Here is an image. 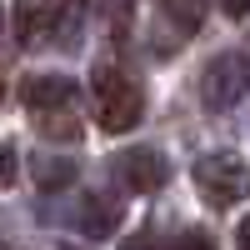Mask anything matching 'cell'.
<instances>
[{
	"label": "cell",
	"instance_id": "6da1fadb",
	"mask_svg": "<svg viewBox=\"0 0 250 250\" xmlns=\"http://www.w3.org/2000/svg\"><path fill=\"white\" fill-rule=\"evenodd\" d=\"M25 110L30 125L45 140H80V90L65 75H30L25 80Z\"/></svg>",
	"mask_w": 250,
	"mask_h": 250
},
{
	"label": "cell",
	"instance_id": "7a4b0ae2",
	"mask_svg": "<svg viewBox=\"0 0 250 250\" xmlns=\"http://www.w3.org/2000/svg\"><path fill=\"white\" fill-rule=\"evenodd\" d=\"M90 90H95V120L105 125V130H135L140 115H145V95L130 75H125L120 65H95V80H90Z\"/></svg>",
	"mask_w": 250,
	"mask_h": 250
},
{
	"label": "cell",
	"instance_id": "3957f363",
	"mask_svg": "<svg viewBox=\"0 0 250 250\" xmlns=\"http://www.w3.org/2000/svg\"><path fill=\"white\" fill-rule=\"evenodd\" d=\"M195 190L205 205H215V210H225V205H240L250 195V165L235 155V150H210L195 160Z\"/></svg>",
	"mask_w": 250,
	"mask_h": 250
},
{
	"label": "cell",
	"instance_id": "277c9868",
	"mask_svg": "<svg viewBox=\"0 0 250 250\" xmlns=\"http://www.w3.org/2000/svg\"><path fill=\"white\" fill-rule=\"evenodd\" d=\"M250 95V50H220L200 70V105L205 110H230Z\"/></svg>",
	"mask_w": 250,
	"mask_h": 250
},
{
	"label": "cell",
	"instance_id": "5b68a950",
	"mask_svg": "<svg viewBox=\"0 0 250 250\" xmlns=\"http://www.w3.org/2000/svg\"><path fill=\"white\" fill-rule=\"evenodd\" d=\"M110 170H115V180L125 185V190H135V195H150V190H160V185L170 180V165H165V155L155 150V145L120 150V155L110 160Z\"/></svg>",
	"mask_w": 250,
	"mask_h": 250
},
{
	"label": "cell",
	"instance_id": "8992f818",
	"mask_svg": "<svg viewBox=\"0 0 250 250\" xmlns=\"http://www.w3.org/2000/svg\"><path fill=\"white\" fill-rule=\"evenodd\" d=\"M60 15H65V0H15V35L20 45H40L50 40Z\"/></svg>",
	"mask_w": 250,
	"mask_h": 250
},
{
	"label": "cell",
	"instance_id": "52a82bcc",
	"mask_svg": "<svg viewBox=\"0 0 250 250\" xmlns=\"http://www.w3.org/2000/svg\"><path fill=\"white\" fill-rule=\"evenodd\" d=\"M75 225H80V235H110L115 225H120V205L110 195H80V210H75Z\"/></svg>",
	"mask_w": 250,
	"mask_h": 250
},
{
	"label": "cell",
	"instance_id": "ba28073f",
	"mask_svg": "<svg viewBox=\"0 0 250 250\" xmlns=\"http://www.w3.org/2000/svg\"><path fill=\"white\" fill-rule=\"evenodd\" d=\"M70 180H75L70 160H35V185H40V190H65Z\"/></svg>",
	"mask_w": 250,
	"mask_h": 250
},
{
	"label": "cell",
	"instance_id": "9c48e42d",
	"mask_svg": "<svg viewBox=\"0 0 250 250\" xmlns=\"http://www.w3.org/2000/svg\"><path fill=\"white\" fill-rule=\"evenodd\" d=\"M170 15H180V30H195L200 15H205V0H160Z\"/></svg>",
	"mask_w": 250,
	"mask_h": 250
},
{
	"label": "cell",
	"instance_id": "30bf717a",
	"mask_svg": "<svg viewBox=\"0 0 250 250\" xmlns=\"http://www.w3.org/2000/svg\"><path fill=\"white\" fill-rule=\"evenodd\" d=\"M15 185V145L0 140V190H10Z\"/></svg>",
	"mask_w": 250,
	"mask_h": 250
},
{
	"label": "cell",
	"instance_id": "8fae6325",
	"mask_svg": "<svg viewBox=\"0 0 250 250\" xmlns=\"http://www.w3.org/2000/svg\"><path fill=\"white\" fill-rule=\"evenodd\" d=\"M170 250H215V240L205 235V230H185V235H180Z\"/></svg>",
	"mask_w": 250,
	"mask_h": 250
},
{
	"label": "cell",
	"instance_id": "7c38bea8",
	"mask_svg": "<svg viewBox=\"0 0 250 250\" xmlns=\"http://www.w3.org/2000/svg\"><path fill=\"white\" fill-rule=\"evenodd\" d=\"M235 245H240V250H250V215L235 225Z\"/></svg>",
	"mask_w": 250,
	"mask_h": 250
},
{
	"label": "cell",
	"instance_id": "4fadbf2b",
	"mask_svg": "<svg viewBox=\"0 0 250 250\" xmlns=\"http://www.w3.org/2000/svg\"><path fill=\"white\" fill-rule=\"evenodd\" d=\"M225 10L230 15H250V0H225Z\"/></svg>",
	"mask_w": 250,
	"mask_h": 250
},
{
	"label": "cell",
	"instance_id": "5bb4252c",
	"mask_svg": "<svg viewBox=\"0 0 250 250\" xmlns=\"http://www.w3.org/2000/svg\"><path fill=\"white\" fill-rule=\"evenodd\" d=\"M0 100H5V85H0Z\"/></svg>",
	"mask_w": 250,
	"mask_h": 250
}]
</instances>
